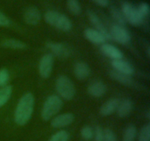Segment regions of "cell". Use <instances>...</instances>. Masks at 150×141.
I'll return each mask as SVG.
<instances>
[{
	"label": "cell",
	"instance_id": "26",
	"mask_svg": "<svg viewBox=\"0 0 150 141\" xmlns=\"http://www.w3.org/2000/svg\"><path fill=\"white\" fill-rule=\"evenodd\" d=\"M139 141H150V125H145L140 131Z\"/></svg>",
	"mask_w": 150,
	"mask_h": 141
},
{
	"label": "cell",
	"instance_id": "21",
	"mask_svg": "<svg viewBox=\"0 0 150 141\" xmlns=\"http://www.w3.org/2000/svg\"><path fill=\"white\" fill-rule=\"evenodd\" d=\"M13 93V88L10 85L0 88V107H3L10 98Z\"/></svg>",
	"mask_w": 150,
	"mask_h": 141
},
{
	"label": "cell",
	"instance_id": "4",
	"mask_svg": "<svg viewBox=\"0 0 150 141\" xmlns=\"http://www.w3.org/2000/svg\"><path fill=\"white\" fill-rule=\"evenodd\" d=\"M56 90L62 98L71 100L76 94L74 84L66 76H60L56 81Z\"/></svg>",
	"mask_w": 150,
	"mask_h": 141
},
{
	"label": "cell",
	"instance_id": "27",
	"mask_svg": "<svg viewBox=\"0 0 150 141\" xmlns=\"http://www.w3.org/2000/svg\"><path fill=\"white\" fill-rule=\"evenodd\" d=\"M137 10L139 11V14L142 16V17L143 19H144L145 17L149 16V6L147 3L146 2H142L137 7Z\"/></svg>",
	"mask_w": 150,
	"mask_h": 141
},
{
	"label": "cell",
	"instance_id": "9",
	"mask_svg": "<svg viewBox=\"0 0 150 141\" xmlns=\"http://www.w3.org/2000/svg\"><path fill=\"white\" fill-rule=\"evenodd\" d=\"M74 115L72 113H63L54 117L51 120V125L56 129L65 127L71 124L74 120Z\"/></svg>",
	"mask_w": 150,
	"mask_h": 141
},
{
	"label": "cell",
	"instance_id": "3",
	"mask_svg": "<svg viewBox=\"0 0 150 141\" xmlns=\"http://www.w3.org/2000/svg\"><path fill=\"white\" fill-rule=\"evenodd\" d=\"M63 102L61 98L56 95H50L44 102L41 110L42 120H49L55 116L62 108Z\"/></svg>",
	"mask_w": 150,
	"mask_h": 141
},
{
	"label": "cell",
	"instance_id": "32",
	"mask_svg": "<svg viewBox=\"0 0 150 141\" xmlns=\"http://www.w3.org/2000/svg\"><path fill=\"white\" fill-rule=\"evenodd\" d=\"M95 141H104V133L103 129L100 127L98 126L95 129Z\"/></svg>",
	"mask_w": 150,
	"mask_h": 141
},
{
	"label": "cell",
	"instance_id": "11",
	"mask_svg": "<svg viewBox=\"0 0 150 141\" xmlns=\"http://www.w3.org/2000/svg\"><path fill=\"white\" fill-rule=\"evenodd\" d=\"M111 66L114 68V70L120 73H124L126 75H130L134 72L133 66L127 63L125 60L122 59H117V60H112L111 61Z\"/></svg>",
	"mask_w": 150,
	"mask_h": 141
},
{
	"label": "cell",
	"instance_id": "29",
	"mask_svg": "<svg viewBox=\"0 0 150 141\" xmlns=\"http://www.w3.org/2000/svg\"><path fill=\"white\" fill-rule=\"evenodd\" d=\"M10 79V74L8 70L6 68H2L0 70V88H2L6 85Z\"/></svg>",
	"mask_w": 150,
	"mask_h": 141
},
{
	"label": "cell",
	"instance_id": "25",
	"mask_svg": "<svg viewBox=\"0 0 150 141\" xmlns=\"http://www.w3.org/2000/svg\"><path fill=\"white\" fill-rule=\"evenodd\" d=\"M69 134L64 130H60L56 132L51 137L49 141H68Z\"/></svg>",
	"mask_w": 150,
	"mask_h": 141
},
{
	"label": "cell",
	"instance_id": "15",
	"mask_svg": "<svg viewBox=\"0 0 150 141\" xmlns=\"http://www.w3.org/2000/svg\"><path fill=\"white\" fill-rule=\"evenodd\" d=\"M83 35H84L85 38L92 43L102 44L106 41L102 34L92 28H87L85 29Z\"/></svg>",
	"mask_w": 150,
	"mask_h": 141
},
{
	"label": "cell",
	"instance_id": "24",
	"mask_svg": "<svg viewBox=\"0 0 150 141\" xmlns=\"http://www.w3.org/2000/svg\"><path fill=\"white\" fill-rule=\"evenodd\" d=\"M136 126L133 125H130L125 129L123 135V141H133L136 137Z\"/></svg>",
	"mask_w": 150,
	"mask_h": 141
},
{
	"label": "cell",
	"instance_id": "13",
	"mask_svg": "<svg viewBox=\"0 0 150 141\" xmlns=\"http://www.w3.org/2000/svg\"><path fill=\"white\" fill-rule=\"evenodd\" d=\"M41 19L40 12L37 7H30L24 13V21L27 24L37 25Z\"/></svg>",
	"mask_w": 150,
	"mask_h": 141
},
{
	"label": "cell",
	"instance_id": "8",
	"mask_svg": "<svg viewBox=\"0 0 150 141\" xmlns=\"http://www.w3.org/2000/svg\"><path fill=\"white\" fill-rule=\"evenodd\" d=\"M87 16L91 23H92V25L95 26V29H96V30L98 31L100 33L102 34L106 41L107 40L111 39V35H110L109 31H108V29L105 27L104 24L103 23V21L100 20V19L97 16V14H95V13L92 11H89L87 13Z\"/></svg>",
	"mask_w": 150,
	"mask_h": 141
},
{
	"label": "cell",
	"instance_id": "19",
	"mask_svg": "<svg viewBox=\"0 0 150 141\" xmlns=\"http://www.w3.org/2000/svg\"><path fill=\"white\" fill-rule=\"evenodd\" d=\"M109 74L113 79H114L122 85H125V86H131L133 85V81L129 75L120 73V72H117L114 70H111Z\"/></svg>",
	"mask_w": 150,
	"mask_h": 141
},
{
	"label": "cell",
	"instance_id": "31",
	"mask_svg": "<svg viewBox=\"0 0 150 141\" xmlns=\"http://www.w3.org/2000/svg\"><path fill=\"white\" fill-rule=\"evenodd\" d=\"M11 24V21L5 14L0 11V26H9Z\"/></svg>",
	"mask_w": 150,
	"mask_h": 141
},
{
	"label": "cell",
	"instance_id": "18",
	"mask_svg": "<svg viewBox=\"0 0 150 141\" xmlns=\"http://www.w3.org/2000/svg\"><path fill=\"white\" fill-rule=\"evenodd\" d=\"M133 109V103L130 100L125 99L120 101L117 112L120 118H125L130 114Z\"/></svg>",
	"mask_w": 150,
	"mask_h": 141
},
{
	"label": "cell",
	"instance_id": "1",
	"mask_svg": "<svg viewBox=\"0 0 150 141\" xmlns=\"http://www.w3.org/2000/svg\"><path fill=\"white\" fill-rule=\"evenodd\" d=\"M35 107V97L31 93H24L18 102L14 113V120L19 126H24L29 122Z\"/></svg>",
	"mask_w": 150,
	"mask_h": 141
},
{
	"label": "cell",
	"instance_id": "28",
	"mask_svg": "<svg viewBox=\"0 0 150 141\" xmlns=\"http://www.w3.org/2000/svg\"><path fill=\"white\" fill-rule=\"evenodd\" d=\"M81 135L82 137L84 140H92V137L94 136L93 131H92V129L90 127V126H86L84 127H83L81 129Z\"/></svg>",
	"mask_w": 150,
	"mask_h": 141
},
{
	"label": "cell",
	"instance_id": "23",
	"mask_svg": "<svg viewBox=\"0 0 150 141\" xmlns=\"http://www.w3.org/2000/svg\"><path fill=\"white\" fill-rule=\"evenodd\" d=\"M67 7L72 14L78 16L81 13V4L78 0H67Z\"/></svg>",
	"mask_w": 150,
	"mask_h": 141
},
{
	"label": "cell",
	"instance_id": "6",
	"mask_svg": "<svg viewBox=\"0 0 150 141\" xmlns=\"http://www.w3.org/2000/svg\"><path fill=\"white\" fill-rule=\"evenodd\" d=\"M111 38L120 44H127L130 41V35L128 31L120 24L113 25L110 32Z\"/></svg>",
	"mask_w": 150,
	"mask_h": 141
},
{
	"label": "cell",
	"instance_id": "22",
	"mask_svg": "<svg viewBox=\"0 0 150 141\" xmlns=\"http://www.w3.org/2000/svg\"><path fill=\"white\" fill-rule=\"evenodd\" d=\"M110 14H111L113 19L117 23V24L122 25V26H124L125 24V19L121 10H119L118 8L114 7H110Z\"/></svg>",
	"mask_w": 150,
	"mask_h": 141
},
{
	"label": "cell",
	"instance_id": "33",
	"mask_svg": "<svg viewBox=\"0 0 150 141\" xmlns=\"http://www.w3.org/2000/svg\"><path fill=\"white\" fill-rule=\"evenodd\" d=\"M92 1L100 7H106L108 4V0H92Z\"/></svg>",
	"mask_w": 150,
	"mask_h": 141
},
{
	"label": "cell",
	"instance_id": "12",
	"mask_svg": "<svg viewBox=\"0 0 150 141\" xmlns=\"http://www.w3.org/2000/svg\"><path fill=\"white\" fill-rule=\"evenodd\" d=\"M100 51L107 57L112 60L122 59L123 54L119 48L108 43H103L100 46Z\"/></svg>",
	"mask_w": 150,
	"mask_h": 141
},
{
	"label": "cell",
	"instance_id": "17",
	"mask_svg": "<svg viewBox=\"0 0 150 141\" xmlns=\"http://www.w3.org/2000/svg\"><path fill=\"white\" fill-rule=\"evenodd\" d=\"M90 73V68L86 63L79 62L74 67V74L78 79L83 80L86 79Z\"/></svg>",
	"mask_w": 150,
	"mask_h": 141
},
{
	"label": "cell",
	"instance_id": "10",
	"mask_svg": "<svg viewBox=\"0 0 150 141\" xmlns=\"http://www.w3.org/2000/svg\"><path fill=\"white\" fill-rule=\"evenodd\" d=\"M47 47L54 55L61 59H66L70 56V52L69 48L61 43L49 42L47 43Z\"/></svg>",
	"mask_w": 150,
	"mask_h": 141
},
{
	"label": "cell",
	"instance_id": "14",
	"mask_svg": "<svg viewBox=\"0 0 150 141\" xmlns=\"http://www.w3.org/2000/svg\"><path fill=\"white\" fill-rule=\"evenodd\" d=\"M106 86L100 81L92 82L88 87V93L92 96L99 98L103 96L106 92Z\"/></svg>",
	"mask_w": 150,
	"mask_h": 141
},
{
	"label": "cell",
	"instance_id": "16",
	"mask_svg": "<svg viewBox=\"0 0 150 141\" xmlns=\"http://www.w3.org/2000/svg\"><path fill=\"white\" fill-rule=\"evenodd\" d=\"M118 98H111L105 101L100 109V113L103 116H108L114 113L117 110L120 104Z\"/></svg>",
	"mask_w": 150,
	"mask_h": 141
},
{
	"label": "cell",
	"instance_id": "7",
	"mask_svg": "<svg viewBox=\"0 0 150 141\" xmlns=\"http://www.w3.org/2000/svg\"><path fill=\"white\" fill-rule=\"evenodd\" d=\"M53 66H54V57L52 54L50 53L44 54L41 57L38 66L40 75L44 79L49 77L52 72Z\"/></svg>",
	"mask_w": 150,
	"mask_h": 141
},
{
	"label": "cell",
	"instance_id": "20",
	"mask_svg": "<svg viewBox=\"0 0 150 141\" xmlns=\"http://www.w3.org/2000/svg\"><path fill=\"white\" fill-rule=\"evenodd\" d=\"M1 46L4 48H12V49H24L26 48L25 43L16 39H7L3 41Z\"/></svg>",
	"mask_w": 150,
	"mask_h": 141
},
{
	"label": "cell",
	"instance_id": "2",
	"mask_svg": "<svg viewBox=\"0 0 150 141\" xmlns=\"http://www.w3.org/2000/svg\"><path fill=\"white\" fill-rule=\"evenodd\" d=\"M44 19L48 24L62 32H68L72 29V22L64 14L56 10H48L44 15Z\"/></svg>",
	"mask_w": 150,
	"mask_h": 141
},
{
	"label": "cell",
	"instance_id": "5",
	"mask_svg": "<svg viewBox=\"0 0 150 141\" xmlns=\"http://www.w3.org/2000/svg\"><path fill=\"white\" fill-rule=\"evenodd\" d=\"M121 11L126 21L135 26H139L143 22L144 19L139 14L137 7H135L130 3L125 1L122 4Z\"/></svg>",
	"mask_w": 150,
	"mask_h": 141
},
{
	"label": "cell",
	"instance_id": "30",
	"mask_svg": "<svg viewBox=\"0 0 150 141\" xmlns=\"http://www.w3.org/2000/svg\"><path fill=\"white\" fill-rule=\"evenodd\" d=\"M104 141H117L116 135L111 129H106L103 132Z\"/></svg>",
	"mask_w": 150,
	"mask_h": 141
}]
</instances>
